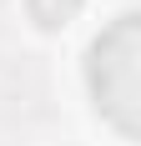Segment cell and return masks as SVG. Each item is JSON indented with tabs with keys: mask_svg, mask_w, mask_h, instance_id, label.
Instances as JSON below:
<instances>
[{
	"mask_svg": "<svg viewBox=\"0 0 141 146\" xmlns=\"http://www.w3.org/2000/svg\"><path fill=\"white\" fill-rule=\"evenodd\" d=\"M81 5H86V0H25L30 20H35L41 30H61V25H70Z\"/></svg>",
	"mask_w": 141,
	"mask_h": 146,
	"instance_id": "2",
	"label": "cell"
},
{
	"mask_svg": "<svg viewBox=\"0 0 141 146\" xmlns=\"http://www.w3.org/2000/svg\"><path fill=\"white\" fill-rule=\"evenodd\" d=\"M86 91L121 136H136L141 106V15L121 10L86 50Z\"/></svg>",
	"mask_w": 141,
	"mask_h": 146,
	"instance_id": "1",
	"label": "cell"
}]
</instances>
